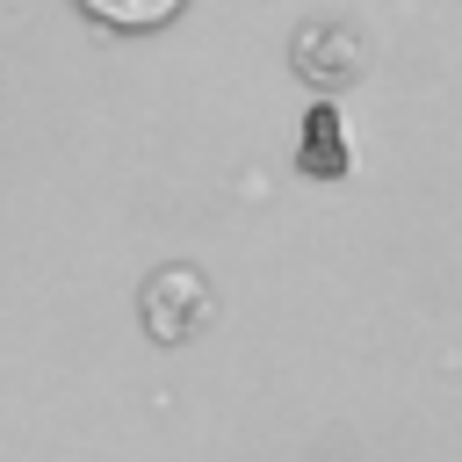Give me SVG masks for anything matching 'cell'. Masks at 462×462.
Instances as JSON below:
<instances>
[{"mask_svg": "<svg viewBox=\"0 0 462 462\" xmlns=\"http://www.w3.org/2000/svg\"><path fill=\"white\" fill-rule=\"evenodd\" d=\"M79 7L108 29H159V22L180 14V0H79Z\"/></svg>", "mask_w": 462, "mask_h": 462, "instance_id": "6da1fadb", "label": "cell"}]
</instances>
